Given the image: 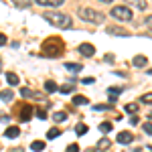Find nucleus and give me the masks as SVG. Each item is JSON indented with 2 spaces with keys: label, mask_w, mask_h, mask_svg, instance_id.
Masks as SVG:
<instances>
[{
  "label": "nucleus",
  "mask_w": 152,
  "mask_h": 152,
  "mask_svg": "<svg viewBox=\"0 0 152 152\" xmlns=\"http://www.w3.org/2000/svg\"><path fill=\"white\" fill-rule=\"evenodd\" d=\"M59 134H61V130H59V128H51V130L47 132V138H49V140H55Z\"/></svg>",
  "instance_id": "obj_23"
},
{
  "label": "nucleus",
  "mask_w": 152,
  "mask_h": 152,
  "mask_svg": "<svg viewBox=\"0 0 152 152\" xmlns=\"http://www.w3.org/2000/svg\"><path fill=\"white\" fill-rule=\"evenodd\" d=\"M43 16L47 18V23H51L57 28H69L71 26V16L65 12H45Z\"/></svg>",
  "instance_id": "obj_1"
},
{
  "label": "nucleus",
  "mask_w": 152,
  "mask_h": 152,
  "mask_svg": "<svg viewBox=\"0 0 152 152\" xmlns=\"http://www.w3.org/2000/svg\"><path fill=\"white\" fill-rule=\"evenodd\" d=\"M2 45H6V35L0 33V47H2Z\"/></svg>",
  "instance_id": "obj_34"
},
{
  "label": "nucleus",
  "mask_w": 152,
  "mask_h": 152,
  "mask_svg": "<svg viewBox=\"0 0 152 152\" xmlns=\"http://www.w3.org/2000/svg\"><path fill=\"white\" fill-rule=\"evenodd\" d=\"M112 128H114V126H112V122H102V124H99V130H102L104 134L112 132Z\"/></svg>",
  "instance_id": "obj_24"
},
{
  "label": "nucleus",
  "mask_w": 152,
  "mask_h": 152,
  "mask_svg": "<svg viewBox=\"0 0 152 152\" xmlns=\"http://www.w3.org/2000/svg\"><path fill=\"white\" fill-rule=\"evenodd\" d=\"M142 102H144V104H150V102H152V95H150V94H146L144 97H142Z\"/></svg>",
  "instance_id": "obj_33"
},
{
  "label": "nucleus",
  "mask_w": 152,
  "mask_h": 152,
  "mask_svg": "<svg viewBox=\"0 0 152 152\" xmlns=\"http://www.w3.org/2000/svg\"><path fill=\"white\" fill-rule=\"evenodd\" d=\"M104 59H105V61H107V63H112V61H114V55H105Z\"/></svg>",
  "instance_id": "obj_36"
},
{
  "label": "nucleus",
  "mask_w": 152,
  "mask_h": 152,
  "mask_svg": "<svg viewBox=\"0 0 152 152\" xmlns=\"http://www.w3.org/2000/svg\"><path fill=\"white\" fill-rule=\"evenodd\" d=\"M122 91H124V87H110V89H107V97H110V105H112L114 102H116V99H118V95L122 94Z\"/></svg>",
  "instance_id": "obj_7"
},
{
  "label": "nucleus",
  "mask_w": 152,
  "mask_h": 152,
  "mask_svg": "<svg viewBox=\"0 0 152 152\" xmlns=\"http://www.w3.org/2000/svg\"><path fill=\"white\" fill-rule=\"evenodd\" d=\"M33 114H35V112H33L31 105H23V107H20V120H23V122H28V120L33 118Z\"/></svg>",
  "instance_id": "obj_8"
},
{
  "label": "nucleus",
  "mask_w": 152,
  "mask_h": 152,
  "mask_svg": "<svg viewBox=\"0 0 152 152\" xmlns=\"http://www.w3.org/2000/svg\"><path fill=\"white\" fill-rule=\"evenodd\" d=\"M4 134H6V138H16V136L20 134V130L16 128V126H10V128H6Z\"/></svg>",
  "instance_id": "obj_13"
},
{
  "label": "nucleus",
  "mask_w": 152,
  "mask_h": 152,
  "mask_svg": "<svg viewBox=\"0 0 152 152\" xmlns=\"http://www.w3.org/2000/svg\"><path fill=\"white\" fill-rule=\"evenodd\" d=\"M14 6H18V8H28L31 6V0H10Z\"/></svg>",
  "instance_id": "obj_17"
},
{
  "label": "nucleus",
  "mask_w": 152,
  "mask_h": 152,
  "mask_svg": "<svg viewBox=\"0 0 152 152\" xmlns=\"http://www.w3.org/2000/svg\"><path fill=\"white\" fill-rule=\"evenodd\" d=\"M132 63H134V67H144V65H148V57H144V55H136Z\"/></svg>",
  "instance_id": "obj_12"
},
{
  "label": "nucleus",
  "mask_w": 152,
  "mask_h": 152,
  "mask_svg": "<svg viewBox=\"0 0 152 152\" xmlns=\"http://www.w3.org/2000/svg\"><path fill=\"white\" fill-rule=\"evenodd\" d=\"M114 18H118V20H132V10H130L126 4H122V6H114L112 8V12H110Z\"/></svg>",
  "instance_id": "obj_4"
},
{
  "label": "nucleus",
  "mask_w": 152,
  "mask_h": 152,
  "mask_svg": "<svg viewBox=\"0 0 152 152\" xmlns=\"http://www.w3.org/2000/svg\"><path fill=\"white\" fill-rule=\"evenodd\" d=\"M43 148H45V142H41V140H37V142L31 144V150H35V152H41Z\"/></svg>",
  "instance_id": "obj_22"
},
{
  "label": "nucleus",
  "mask_w": 152,
  "mask_h": 152,
  "mask_svg": "<svg viewBox=\"0 0 152 152\" xmlns=\"http://www.w3.org/2000/svg\"><path fill=\"white\" fill-rule=\"evenodd\" d=\"M77 51L81 53L83 57H91V55H95V47L89 45V43H81V45L77 47Z\"/></svg>",
  "instance_id": "obj_5"
},
{
  "label": "nucleus",
  "mask_w": 152,
  "mask_h": 152,
  "mask_svg": "<svg viewBox=\"0 0 152 152\" xmlns=\"http://www.w3.org/2000/svg\"><path fill=\"white\" fill-rule=\"evenodd\" d=\"M94 110H95V112H110V110H112V105H110V104H95Z\"/></svg>",
  "instance_id": "obj_20"
},
{
  "label": "nucleus",
  "mask_w": 152,
  "mask_h": 152,
  "mask_svg": "<svg viewBox=\"0 0 152 152\" xmlns=\"http://www.w3.org/2000/svg\"><path fill=\"white\" fill-rule=\"evenodd\" d=\"M18 152H20V150H18Z\"/></svg>",
  "instance_id": "obj_39"
},
{
  "label": "nucleus",
  "mask_w": 152,
  "mask_h": 152,
  "mask_svg": "<svg viewBox=\"0 0 152 152\" xmlns=\"http://www.w3.org/2000/svg\"><path fill=\"white\" fill-rule=\"evenodd\" d=\"M107 35H116V37H128L130 33H128V31H124L122 26H110V28H107Z\"/></svg>",
  "instance_id": "obj_9"
},
{
  "label": "nucleus",
  "mask_w": 152,
  "mask_h": 152,
  "mask_svg": "<svg viewBox=\"0 0 152 152\" xmlns=\"http://www.w3.org/2000/svg\"><path fill=\"white\" fill-rule=\"evenodd\" d=\"M102 2H114V0H102Z\"/></svg>",
  "instance_id": "obj_37"
},
{
  "label": "nucleus",
  "mask_w": 152,
  "mask_h": 152,
  "mask_svg": "<svg viewBox=\"0 0 152 152\" xmlns=\"http://www.w3.org/2000/svg\"><path fill=\"white\" fill-rule=\"evenodd\" d=\"M144 132H146V134H148V136H150V134H152V128H150V122H146V124H144Z\"/></svg>",
  "instance_id": "obj_32"
},
{
  "label": "nucleus",
  "mask_w": 152,
  "mask_h": 152,
  "mask_svg": "<svg viewBox=\"0 0 152 152\" xmlns=\"http://www.w3.org/2000/svg\"><path fill=\"white\" fill-rule=\"evenodd\" d=\"M0 71H2V63H0Z\"/></svg>",
  "instance_id": "obj_38"
},
{
  "label": "nucleus",
  "mask_w": 152,
  "mask_h": 152,
  "mask_svg": "<svg viewBox=\"0 0 152 152\" xmlns=\"http://www.w3.org/2000/svg\"><path fill=\"white\" fill-rule=\"evenodd\" d=\"M71 91H73L71 85H63V87H61V94H71Z\"/></svg>",
  "instance_id": "obj_31"
},
{
  "label": "nucleus",
  "mask_w": 152,
  "mask_h": 152,
  "mask_svg": "<svg viewBox=\"0 0 152 152\" xmlns=\"http://www.w3.org/2000/svg\"><path fill=\"white\" fill-rule=\"evenodd\" d=\"M63 51H65V45L59 41L57 37L47 39V41L43 43V53H45L47 57H59V55H63Z\"/></svg>",
  "instance_id": "obj_2"
},
{
  "label": "nucleus",
  "mask_w": 152,
  "mask_h": 152,
  "mask_svg": "<svg viewBox=\"0 0 152 152\" xmlns=\"http://www.w3.org/2000/svg\"><path fill=\"white\" fill-rule=\"evenodd\" d=\"M124 110H126L128 114H136V112H138V105H136V104H126Z\"/></svg>",
  "instance_id": "obj_27"
},
{
  "label": "nucleus",
  "mask_w": 152,
  "mask_h": 152,
  "mask_svg": "<svg viewBox=\"0 0 152 152\" xmlns=\"http://www.w3.org/2000/svg\"><path fill=\"white\" fill-rule=\"evenodd\" d=\"M116 140L120 142V144H130V142L134 140V136H132L130 132H120V134H118V138H116Z\"/></svg>",
  "instance_id": "obj_10"
},
{
  "label": "nucleus",
  "mask_w": 152,
  "mask_h": 152,
  "mask_svg": "<svg viewBox=\"0 0 152 152\" xmlns=\"http://www.w3.org/2000/svg\"><path fill=\"white\" fill-rule=\"evenodd\" d=\"M35 116L39 118V120H47V112H45V110H37Z\"/></svg>",
  "instance_id": "obj_28"
},
{
  "label": "nucleus",
  "mask_w": 152,
  "mask_h": 152,
  "mask_svg": "<svg viewBox=\"0 0 152 152\" xmlns=\"http://www.w3.org/2000/svg\"><path fill=\"white\" fill-rule=\"evenodd\" d=\"M53 120H55V122H65V120H67V114H65V112H57V114L53 116Z\"/></svg>",
  "instance_id": "obj_26"
},
{
  "label": "nucleus",
  "mask_w": 152,
  "mask_h": 152,
  "mask_svg": "<svg viewBox=\"0 0 152 152\" xmlns=\"http://www.w3.org/2000/svg\"><path fill=\"white\" fill-rule=\"evenodd\" d=\"M67 152H79V146L77 144H69L67 146Z\"/></svg>",
  "instance_id": "obj_30"
},
{
  "label": "nucleus",
  "mask_w": 152,
  "mask_h": 152,
  "mask_svg": "<svg viewBox=\"0 0 152 152\" xmlns=\"http://www.w3.org/2000/svg\"><path fill=\"white\" fill-rule=\"evenodd\" d=\"M126 6H134L138 10H148V0H126Z\"/></svg>",
  "instance_id": "obj_6"
},
{
  "label": "nucleus",
  "mask_w": 152,
  "mask_h": 152,
  "mask_svg": "<svg viewBox=\"0 0 152 152\" xmlns=\"http://www.w3.org/2000/svg\"><path fill=\"white\" fill-rule=\"evenodd\" d=\"M20 95H23V97H33V91H31L28 87H23V89H20Z\"/></svg>",
  "instance_id": "obj_29"
},
{
  "label": "nucleus",
  "mask_w": 152,
  "mask_h": 152,
  "mask_svg": "<svg viewBox=\"0 0 152 152\" xmlns=\"http://www.w3.org/2000/svg\"><path fill=\"white\" fill-rule=\"evenodd\" d=\"M35 2L41 6H61L65 0H35Z\"/></svg>",
  "instance_id": "obj_11"
},
{
  "label": "nucleus",
  "mask_w": 152,
  "mask_h": 152,
  "mask_svg": "<svg viewBox=\"0 0 152 152\" xmlns=\"http://www.w3.org/2000/svg\"><path fill=\"white\" fill-rule=\"evenodd\" d=\"M65 69H69V71H81L83 65H81V63H65Z\"/></svg>",
  "instance_id": "obj_19"
},
{
  "label": "nucleus",
  "mask_w": 152,
  "mask_h": 152,
  "mask_svg": "<svg viewBox=\"0 0 152 152\" xmlns=\"http://www.w3.org/2000/svg\"><path fill=\"white\" fill-rule=\"evenodd\" d=\"M73 104L75 105H85L87 104V97H85V95H75V97H73Z\"/></svg>",
  "instance_id": "obj_21"
},
{
  "label": "nucleus",
  "mask_w": 152,
  "mask_h": 152,
  "mask_svg": "<svg viewBox=\"0 0 152 152\" xmlns=\"http://www.w3.org/2000/svg\"><path fill=\"white\" fill-rule=\"evenodd\" d=\"M75 134H77V136L87 134V126H85V124H77V126H75Z\"/></svg>",
  "instance_id": "obj_25"
},
{
  "label": "nucleus",
  "mask_w": 152,
  "mask_h": 152,
  "mask_svg": "<svg viewBox=\"0 0 152 152\" xmlns=\"http://www.w3.org/2000/svg\"><path fill=\"white\" fill-rule=\"evenodd\" d=\"M6 81H8V85H18V75L16 73H6Z\"/></svg>",
  "instance_id": "obj_16"
},
{
  "label": "nucleus",
  "mask_w": 152,
  "mask_h": 152,
  "mask_svg": "<svg viewBox=\"0 0 152 152\" xmlns=\"http://www.w3.org/2000/svg\"><path fill=\"white\" fill-rule=\"evenodd\" d=\"M112 146V140L110 138H102V140L97 142V150H107Z\"/></svg>",
  "instance_id": "obj_14"
},
{
  "label": "nucleus",
  "mask_w": 152,
  "mask_h": 152,
  "mask_svg": "<svg viewBox=\"0 0 152 152\" xmlns=\"http://www.w3.org/2000/svg\"><path fill=\"white\" fill-rule=\"evenodd\" d=\"M45 89H47L49 94H55V91H57L59 87H57V83H55V81H51V79H49V81L45 83Z\"/></svg>",
  "instance_id": "obj_18"
},
{
  "label": "nucleus",
  "mask_w": 152,
  "mask_h": 152,
  "mask_svg": "<svg viewBox=\"0 0 152 152\" xmlns=\"http://www.w3.org/2000/svg\"><path fill=\"white\" fill-rule=\"evenodd\" d=\"M12 97H14V94H12L10 89H2L0 91V99L2 102H12Z\"/></svg>",
  "instance_id": "obj_15"
},
{
  "label": "nucleus",
  "mask_w": 152,
  "mask_h": 152,
  "mask_svg": "<svg viewBox=\"0 0 152 152\" xmlns=\"http://www.w3.org/2000/svg\"><path fill=\"white\" fill-rule=\"evenodd\" d=\"M94 81H95L94 77H85V79H83V83H85V85H89V83H94Z\"/></svg>",
  "instance_id": "obj_35"
},
{
  "label": "nucleus",
  "mask_w": 152,
  "mask_h": 152,
  "mask_svg": "<svg viewBox=\"0 0 152 152\" xmlns=\"http://www.w3.org/2000/svg\"><path fill=\"white\" fill-rule=\"evenodd\" d=\"M79 18H83V20H87V23H102L104 20V14L102 12H97V10H94V8H79Z\"/></svg>",
  "instance_id": "obj_3"
}]
</instances>
